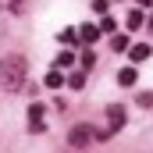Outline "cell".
Segmentation results:
<instances>
[{
  "instance_id": "1",
  "label": "cell",
  "mask_w": 153,
  "mask_h": 153,
  "mask_svg": "<svg viewBox=\"0 0 153 153\" xmlns=\"http://www.w3.org/2000/svg\"><path fill=\"white\" fill-rule=\"evenodd\" d=\"M25 71H29V64H25L22 53L4 57V64H0V82H4V89H7V93H18L22 82H25Z\"/></svg>"
},
{
  "instance_id": "2",
  "label": "cell",
  "mask_w": 153,
  "mask_h": 153,
  "mask_svg": "<svg viewBox=\"0 0 153 153\" xmlns=\"http://www.w3.org/2000/svg\"><path fill=\"white\" fill-rule=\"evenodd\" d=\"M89 139H96L93 125H75V128L68 132V146H71V150H82V146H89Z\"/></svg>"
},
{
  "instance_id": "3",
  "label": "cell",
  "mask_w": 153,
  "mask_h": 153,
  "mask_svg": "<svg viewBox=\"0 0 153 153\" xmlns=\"http://www.w3.org/2000/svg\"><path fill=\"white\" fill-rule=\"evenodd\" d=\"M125 107H121V103H114V107H111V111H107V121H111V132H117V128H121V125H125Z\"/></svg>"
},
{
  "instance_id": "4",
  "label": "cell",
  "mask_w": 153,
  "mask_h": 153,
  "mask_svg": "<svg viewBox=\"0 0 153 153\" xmlns=\"http://www.w3.org/2000/svg\"><path fill=\"white\" fill-rule=\"evenodd\" d=\"M150 43H135V46H128V57H132V61H135V64H139V61H150Z\"/></svg>"
},
{
  "instance_id": "5",
  "label": "cell",
  "mask_w": 153,
  "mask_h": 153,
  "mask_svg": "<svg viewBox=\"0 0 153 153\" xmlns=\"http://www.w3.org/2000/svg\"><path fill=\"white\" fill-rule=\"evenodd\" d=\"M78 36L85 39V43H93V39L100 36V25H89V22H85V25H82V29H78Z\"/></svg>"
},
{
  "instance_id": "6",
  "label": "cell",
  "mask_w": 153,
  "mask_h": 153,
  "mask_svg": "<svg viewBox=\"0 0 153 153\" xmlns=\"http://www.w3.org/2000/svg\"><path fill=\"white\" fill-rule=\"evenodd\" d=\"M117 82L121 85H135V68H121L117 71Z\"/></svg>"
},
{
  "instance_id": "7",
  "label": "cell",
  "mask_w": 153,
  "mask_h": 153,
  "mask_svg": "<svg viewBox=\"0 0 153 153\" xmlns=\"http://www.w3.org/2000/svg\"><path fill=\"white\" fill-rule=\"evenodd\" d=\"M125 25H128V29H139V25H143V11H139V7H135V11H128Z\"/></svg>"
},
{
  "instance_id": "8",
  "label": "cell",
  "mask_w": 153,
  "mask_h": 153,
  "mask_svg": "<svg viewBox=\"0 0 153 153\" xmlns=\"http://www.w3.org/2000/svg\"><path fill=\"white\" fill-rule=\"evenodd\" d=\"M46 85H50V89H61V85H64V75H61V71L53 68V71L46 75Z\"/></svg>"
},
{
  "instance_id": "9",
  "label": "cell",
  "mask_w": 153,
  "mask_h": 153,
  "mask_svg": "<svg viewBox=\"0 0 153 153\" xmlns=\"http://www.w3.org/2000/svg\"><path fill=\"white\" fill-rule=\"evenodd\" d=\"M111 50H114V53H125V50H128V36H114L111 39Z\"/></svg>"
},
{
  "instance_id": "10",
  "label": "cell",
  "mask_w": 153,
  "mask_h": 153,
  "mask_svg": "<svg viewBox=\"0 0 153 153\" xmlns=\"http://www.w3.org/2000/svg\"><path fill=\"white\" fill-rule=\"evenodd\" d=\"M135 103H139V107H146V111H153V93H139V96H135Z\"/></svg>"
},
{
  "instance_id": "11",
  "label": "cell",
  "mask_w": 153,
  "mask_h": 153,
  "mask_svg": "<svg viewBox=\"0 0 153 153\" xmlns=\"http://www.w3.org/2000/svg\"><path fill=\"white\" fill-rule=\"evenodd\" d=\"M68 85H71V89H82V85H85V75H82V71H75V75L68 78Z\"/></svg>"
},
{
  "instance_id": "12",
  "label": "cell",
  "mask_w": 153,
  "mask_h": 153,
  "mask_svg": "<svg viewBox=\"0 0 153 153\" xmlns=\"http://www.w3.org/2000/svg\"><path fill=\"white\" fill-rule=\"evenodd\" d=\"M71 61H75V57H71V53H68V50H64V53H61V57H57V71H61V68H71Z\"/></svg>"
},
{
  "instance_id": "13",
  "label": "cell",
  "mask_w": 153,
  "mask_h": 153,
  "mask_svg": "<svg viewBox=\"0 0 153 153\" xmlns=\"http://www.w3.org/2000/svg\"><path fill=\"white\" fill-rule=\"evenodd\" d=\"M114 25H117L114 18H103V22H100V32H114Z\"/></svg>"
},
{
  "instance_id": "14",
  "label": "cell",
  "mask_w": 153,
  "mask_h": 153,
  "mask_svg": "<svg viewBox=\"0 0 153 153\" xmlns=\"http://www.w3.org/2000/svg\"><path fill=\"white\" fill-rule=\"evenodd\" d=\"M61 39H64V43H75L78 32H75V29H64V32H61Z\"/></svg>"
},
{
  "instance_id": "15",
  "label": "cell",
  "mask_w": 153,
  "mask_h": 153,
  "mask_svg": "<svg viewBox=\"0 0 153 153\" xmlns=\"http://www.w3.org/2000/svg\"><path fill=\"white\" fill-rule=\"evenodd\" d=\"M93 64H96V57H93V53L85 50V53H82V68H93Z\"/></svg>"
},
{
  "instance_id": "16",
  "label": "cell",
  "mask_w": 153,
  "mask_h": 153,
  "mask_svg": "<svg viewBox=\"0 0 153 153\" xmlns=\"http://www.w3.org/2000/svg\"><path fill=\"white\" fill-rule=\"evenodd\" d=\"M93 11H96V14H103V11H107V0H93Z\"/></svg>"
},
{
  "instance_id": "17",
  "label": "cell",
  "mask_w": 153,
  "mask_h": 153,
  "mask_svg": "<svg viewBox=\"0 0 153 153\" xmlns=\"http://www.w3.org/2000/svg\"><path fill=\"white\" fill-rule=\"evenodd\" d=\"M135 4H139V11H143V7H150V4H153V0H135Z\"/></svg>"
},
{
  "instance_id": "18",
  "label": "cell",
  "mask_w": 153,
  "mask_h": 153,
  "mask_svg": "<svg viewBox=\"0 0 153 153\" xmlns=\"http://www.w3.org/2000/svg\"><path fill=\"white\" fill-rule=\"evenodd\" d=\"M150 32H153V18H150Z\"/></svg>"
},
{
  "instance_id": "19",
  "label": "cell",
  "mask_w": 153,
  "mask_h": 153,
  "mask_svg": "<svg viewBox=\"0 0 153 153\" xmlns=\"http://www.w3.org/2000/svg\"><path fill=\"white\" fill-rule=\"evenodd\" d=\"M0 64H4V57H0Z\"/></svg>"
}]
</instances>
